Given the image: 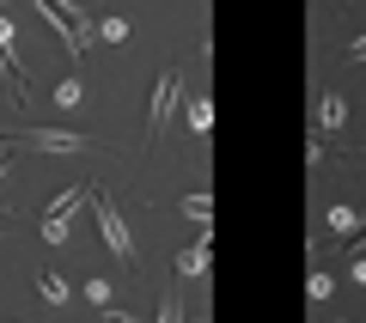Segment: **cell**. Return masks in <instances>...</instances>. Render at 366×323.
Wrapping results in <instances>:
<instances>
[{"label": "cell", "instance_id": "obj_18", "mask_svg": "<svg viewBox=\"0 0 366 323\" xmlns=\"http://www.w3.org/2000/svg\"><path fill=\"white\" fill-rule=\"evenodd\" d=\"M354 281H366V257H360V262H354Z\"/></svg>", "mask_w": 366, "mask_h": 323}, {"label": "cell", "instance_id": "obj_1", "mask_svg": "<svg viewBox=\"0 0 366 323\" xmlns=\"http://www.w3.org/2000/svg\"><path fill=\"white\" fill-rule=\"evenodd\" d=\"M92 207H98V232H104L110 257H117V262H134V238H129V220H122V207L110 202V189H92Z\"/></svg>", "mask_w": 366, "mask_h": 323}, {"label": "cell", "instance_id": "obj_19", "mask_svg": "<svg viewBox=\"0 0 366 323\" xmlns=\"http://www.w3.org/2000/svg\"><path fill=\"white\" fill-rule=\"evenodd\" d=\"M6 165H13V153H0V177H6Z\"/></svg>", "mask_w": 366, "mask_h": 323}, {"label": "cell", "instance_id": "obj_16", "mask_svg": "<svg viewBox=\"0 0 366 323\" xmlns=\"http://www.w3.org/2000/svg\"><path fill=\"white\" fill-rule=\"evenodd\" d=\"M159 323H183V311H177V299H165V311H159Z\"/></svg>", "mask_w": 366, "mask_h": 323}, {"label": "cell", "instance_id": "obj_13", "mask_svg": "<svg viewBox=\"0 0 366 323\" xmlns=\"http://www.w3.org/2000/svg\"><path fill=\"white\" fill-rule=\"evenodd\" d=\"M92 37H104V43H129V19H104V25H92Z\"/></svg>", "mask_w": 366, "mask_h": 323}, {"label": "cell", "instance_id": "obj_2", "mask_svg": "<svg viewBox=\"0 0 366 323\" xmlns=\"http://www.w3.org/2000/svg\"><path fill=\"white\" fill-rule=\"evenodd\" d=\"M0 146H37V153H86V134L74 129H13V134H0Z\"/></svg>", "mask_w": 366, "mask_h": 323}, {"label": "cell", "instance_id": "obj_8", "mask_svg": "<svg viewBox=\"0 0 366 323\" xmlns=\"http://www.w3.org/2000/svg\"><path fill=\"white\" fill-rule=\"evenodd\" d=\"M214 269V250L208 244H183L177 250V274H208Z\"/></svg>", "mask_w": 366, "mask_h": 323}, {"label": "cell", "instance_id": "obj_7", "mask_svg": "<svg viewBox=\"0 0 366 323\" xmlns=\"http://www.w3.org/2000/svg\"><path fill=\"white\" fill-rule=\"evenodd\" d=\"M330 232L360 238V232H366V214H360V207H348V202H342V207H330Z\"/></svg>", "mask_w": 366, "mask_h": 323}, {"label": "cell", "instance_id": "obj_12", "mask_svg": "<svg viewBox=\"0 0 366 323\" xmlns=\"http://www.w3.org/2000/svg\"><path fill=\"white\" fill-rule=\"evenodd\" d=\"M86 299H92L98 311H104V305H117V287H110L104 274H98V281H86Z\"/></svg>", "mask_w": 366, "mask_h": 323}, {"label": "cell", "instance_id": "obj_22", "mask_svg": "<svg viewBox=\"0 0 366 323\" xmlns=\"http://www.w3.org/2000/svg\"><path fill=\"white\" fill-rule=\"evenodd\" d=\"M342 323H348V317H342Z\"/></svg>", "mask_w": 366, "mask_h": 323}, {"label": "cell", "instance_id": "obj_3", "mask_svg": "<svg viewBox=\"0 0 366 323\" xmlns=\"http://www.w3.org/2000/svg\"><path fill=\"white\" fill-rule=\"evenodd\" d=\"M177 91H183V74H177V67H165V74H159V91H153V110H147V141L165 134L171 110H177Z\"/></svg>", "mask_w": 366, "mask_h": 323}, {"label": "cell", "instance_id": "obj_21", "mask_svg": "<svg viewBox=\"0 0 366 323\" xmlns=\"http://www.w3.org/2000/svg\"><path fill=\"white\" fill-rule=\"evenodd\" d=\"M189 323H208V317H189Z\"/></svg>", "mask_w": 366, "mask_h": 323}, {"label": "cell", "instance_id": "obj_14", "mask_svg": "<svg viewBox=\"0 0 366 323\" xmlns=\"http://www.w3.org/2000/svg\"><path fill=\"white\" fill-rule=\"evenodd\" d=\"M183 214H189V220H202V226H208V214H214V207H208V195H183Z\"/></svg>", "mask_w": 366, "mask_h": 323}, {"label": "cell", "instance_id": "obj_6", "mask_svg": "<svg viewBox=\"0 0 366 323\" xmlns=\"http://www.w3.org/2000/svg\"><path fill=\"white\" fill-rule=\"evenodd\" d=\"M336 129H348V98L324 91V98H317V134H336Z\"/></svg>", "mask_w": 366, "mask_h": 323}, {"label": "cell", "instance_id": "obj_5", "mask_svg": "<svg viewBox=\"0 0 366 323\" xmlns=\"http://www.w3.org/2000/svg\"><path fill=\"white\" fill-rule=\"evenodd\" d=\"M0 74L13 79L19 104H31V86H25V67H19V55H13V19H0Z\"/></svg>", "mask_w": 366, "mask_h": 323}, {"label": "cell", "instance_id": "obj_4", "mask_svg": "<svg viewBox=\"0 0 366 323\" xmlns=\"http://www.w3.org/2000/svg\"><path fill=\"white\" fill-rule=\"evenodd\" d=\"M92 189H61L49 202V214H43V244H67V226H74V207L86 202Z\"/></svg>", "mask_w": 366, "mask_h": 323}, {"label": "cell", "instance_id": "obj_17", "mask_svg": "<svg viewBox=\"0 0 366 323\" xmlns=\"http://www.w3.org/2000/svg\"><path fill=\"white\" fill-rule=\"evenodd\" d=\"M348 61H366V31H360L354 43H348Z\"/></svg>", "mask_w": 366, "mask_h": 323}, {"label": "cell", "instance_id": "obj_11", "mask_svg": "<svg viewBox=\"0 0 366 323\" xmlns=\"http://www.w3.org/2000/svg\"><path fill=\"white\" fill-rule=\"evenodd\" d=\"M55 104H61V110H74V104H86V86H79V74L55 86Z\"/></svg>", "mask_w": 366, "mask_h": 323}, {"label": "cell", "instance_id": "obj_15", "mask_svg": "<svg viewBox=\"0 0 366 323\" xmlns=\"http://www.w3.org/2000/svg\"><path fill=\"white\" fill-rule=\"evenodd\" d=\"M305 293H312V299H330V293H336V281H330V274L317 269V274H312V287H305Z\"/></svg>", "mask_w": 366, "mask_h": 323}, {"label": "cell", "instance_id": "obj_9", "mask_svg": "<svg viewBox=\"0 0 366 323\" xmlns=\"http://www.w3.org/2000/svg\"><path fill=\"white\" fill-rule=\"evenodd\" d=\"M37 287H43V305H49V311H61L67 299H74V293H67V281H61L55 269H43V274H37Z\"/></svg>", "mask_w": 366, "mask_h": 323}, {"label": "cell", "instance_id": "obj_10", "mask_svg": "<svg viewBox=\"0 0 366 323\" xmlns=\"http://www.w3.org/2000/svg\"><path fill=\"white\" fill-rule=\"evenodd\" d=\"M183 122H189L196 134H208L214 129V104L208 98H189V104H183Z\"/></svg>", "mask_w": 366, "mask_h": 323}, {"label": "cell", "instance_id": "obj_20", "mask_svg": "<svg viewBox=\"0 0 366 323\" xmlns=\"http://www.w3.org/2000/svg\"><path fill=\"white\" fill-rule=\"evenodd\" d=\"M6 226H13V214H0V232H6Z\"/></svg>", "mask_w": 366, "mask_h": 323}]
</instances>
